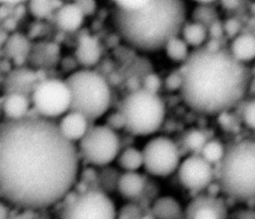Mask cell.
<instances>
[{
  "instance_id": "obj_16",
  "label": "cell",
  "mask_w": 255,
  "mask_h": 219,
  "mask_svg": "<svg viewBox=\"0 0 255 219\" xmlns=\"http://www.w3.org/2000/svg\"><path fill=\"white\" fill-rule=\"evenodd\" d=\"M30 106L31 100L29 97L16 93L6 94L1 101V110L8 118L7 120H16L26 117L29 113Z\"/></svg>"
},
{
  "instance_id": "obj_38",
  "label": "cell",
  "mask_w": 255,
  "mask_h": 219,
  "mask_svg": "<svg viewBox=\"0 0 255 219\" xmlns=\"http://www.w3.org/2000/svg\"><path fill=\"white\" fill-rule=\"evenodd\" d=\"M222 5L226 8V9H235L238 7L239 5V1L237 0H227V1H223Z\"/></svg>"
},
{
  "instance_id": "obj_27",
  "label": "cell",
  "mask_w": 255,
  "mask_h": 219,
  "mask_svg": "<svg viewBox=\"0 0 255 219\" xmlns=\"http://www.w3.org/2000/svg\"><path fill=\"white\" fill-rule=\"evenodd\" d=\"M55 9L53 2L46 0H35L29 2V10L37 19L48 18Z\"/></svg>"
},
{
  "instance_id": "obj_17",
  "label": "cell",
  "mask_w": 255,
  "mask_h": 219,
  "mask_svg": "<svg viewBox=\"0 0 255 219\" xmlns=\"http://www.w3.org/2000/svg\"><path fill=\"white\" fill-rule=\"evenodd\" d=\"M55 19L60 29L67 32H74L82 26L85 15L77 2L65 3L57 9Z\"/></svg>"
},
{
  "instance_id": "obj_41",
  "label": "cell",
  "mask_w": 255,
  "mask_h": 219,
  "mask_svg": "<svg viewBox=\"0 0 255 219\" xmlns=\"http://www.w3.org/2000/svg\"><path fill=\"white\" fill-rule=\"evenodd\" d=\"M1 113H2V110H1V101H0V116H1Z\"/></svg>"
},
{
  "instance_id": "obj_42",
  "label": "cell",
  "mask_w": 255,
  "mask_h": 219,
  "mask_svg": "<svg viewBox=\"0 0 255 219\" xmlns=\"http://www.w3.org/2000/svg\"><path fill=\"white\" fill-rule=\"evenodd\" d=\"M242 219H246V218H242Z\"/></svg>"
},
{
  "instance_id": "obj_18",
  "label": "cell",
  "mask_w": 255,
  "mask_h": 219,
  "mask_svg": "<svg viewBox=\"0 0 255 219\" xmlns=\"http://www.w3.org/2000/svg\"><path fill=\"white\" fill-rule=\"evenodd\" d=\"M145 186L143 177L136 171L124 172L118 179L117 188L122 197L134 199L138 197Z\"/></svg>"
},
{
  "instance_id": "obj_3",
  "label": "cell",
  "mask_w": 255,
  "mask_h": 219,
  "mask_svg": "<svg viewBox=\"0 0 255 219\" xmlns=\"http://www.w3.org/2000/svg\"><path fill=\"white\" fill-rule=\"evenodd\" d=\"M186 5L180 0H144L135 9L115 6L113 22L119 35L140 52H156L177 36L185 24Z\"/></svg>"
},
{
  "instance_id": "obj_21",
  "label": "cell",
  "mask_w": 255,
  "mask_h": 219,
  "mask_svg": "<svg viewBox=\"0 0 255 219\" xmlns=\"http://www.w3.org/2000/svg\"><path fill=\"white\" fill-rule=\"evenodd\" d=\"M29 48L30 46L28 40L21 34L11 35L5 43V51L7 55L18 66H20L24 62L29 52Z\"/></svg>"
},
{
  "instance_id": "obj_30",
  "label": "cell",
  "mask_w": 255,
  "mask_h": 219,
  "mask_svg": "<svg viewBox=\"0 0 255 219\" xmlns=\"http://www.w3.org/2000/svg\"><path fill=\"white\" fill-rule=\"evenodd\" d=\"M242 118L246 126L255 130V100L250 101L243 109Z\"/></svg>"
},
{
  "instance_id": "obj_7",
  "label": "cell",
  "mask_w": 255,
  "mask_h": 219,
  "mask_svg": "<svg viewBox=\"0 0 255 219\" xmlns=\"http://www.w3.org/2000/svg\"><path fill=\"white\" fill-rule=\"evenodd\" d=\"M59 219H117L113 199L100 189H86L62 201Z\"/></svg>"
},
{
  "instance_id": "obj_20",
  "label": "cell",
  "mask_w": 255,
  "mask_h": 219,
  "mask_svg": "<svg viewBox=\"0 0 255 219\" xmlns=\"http://www.w3.org/2000/svg\"><path fill=\"white\" fill-rule=\"evenodd\" d=\"M230 54L235 60L244 64L255 59V36L237 35L231 42Z\"/></svg>"
},
{
  "instance_id": "obj_26",
  "label": "cell",
  "mask_w": 255,
  "mask_h": 219,
  "mask_svg": "<svg viewBox=\"0 0 255 219\" xmlns=\"http://www.w3.org/2000/svg\"><path fill=\"white\" fill-rule=\"evenodd\" d=\"M211 3H213L212 1H205V2H199V6H197V8L194 10L193 13V19L194 22L202 24L203 26H207V25H211L215 20V11L212 7H210L209 5H211Z\"/></svg>"
},
{
  "instance_id": "obj_19",
  "label": "cell",
  "mask_w": 255,
  "mask_h": 219,
  "mask_svg": "<svg viewBox=\"0 0 255 219\" xmlns=\"http://www.w3.org/2000/svg\"><path fill=\"white\" fill-rule=\"evenodd\" d=\"M181 214V204L170 195L158 197L151 205V215L154 219H178Z\"/></svg>"
},
{
  "instance_id": "obj_2",
  "label": "cell",
  "mask_w": 255,
  "mask_h": 219,
  "mask_svg": "<svg viewBox=\"0 0 255 219\" xmlns=\"http://www.w3.org/2000/svg\"><path fill=\"white\" fill-rule=\"evenodd\" d=\"M180 89L184 103L202 114H218L233 108L245 95L249 72L230 52L197 48L184 62Z\"/></svg>"
},
{
  "instance_id": "obj_31",
  "label": "cell",
  "mask_w": 255,
  "mask_h": 219,
  "mask_svg": "<svg viewBox=\"0 0 255 219\" xmlns=\"http://www.w3.org/2000/svg\"><path fill=\"white\" fill-rule=\"evenodd\" d=\"M182 86V75L180 73H171L164 80V87L169 92L180 90Z\"/></svg>"
},
{
  "instance_id": "obj_25",
  "label": "cell",
  "mask_w": 255,
  "mask_h": 219,
  "mask_svg": "<svg viewBox=\"0 0 255 219\" xmlns=\"http://www.w3.org/2000/svg\"><path fill=\"white\" fill-rule=\"evenodd\" d=\"M224 147L222 144L216 140L206 141L200 150V155L211 165L221 161L224 155Z\"/></svg>"
},
{
  "instance_id": "obj_1",
  "label": "cell",
  "mask_w": 255,
  "mask_h": 219,
  "mask_svg": "<svg viewBox=\"0 0 255 219\" xmlns=\"http://www.w3.org/2000/svg\"><path fill=\"white\" fill-rule=\"evenodd\" d=\"M80 177V154L52 119L27 115L0 124V197L24 211L62 202Z\"/></svg>"
},
{
  "instance_id": "obj_23",
  "label": "cell",
  "mask_w": 255,
  "mask_h": 219,
  "mask_svg": "<svg viewBox=\"0 0 255 219\" xmlns=\"http://www.w3.org/2000/svg\"><path fill=\"white\" fill-rule=\"evenodd\" d=\"M117 161L119 166L125 170V172L136 171L142 166V154L141 150L135 147H128L123 151H120Z\"/></svg>"
},
{
  "instance_id": "obj_28",
  "label": "cell",
  "mask_w": 255,
  "mask_h": 219,
  "mask_svg": "<svg viewBox=\"0 0 255 219\" xmlns=\"http://www.w3.org/2000/svg\"><path fill=\"white\" fill-rule=\"evenodd\" d=\"M206 137L205 135L199 131V130H191L189 131L184 139V142L187 146L192 151L196 150H201L203 145L206 143Z\"/></svg>"
},
{
  "instance_id": "obj_37",
  "label": "cell",
  "mask_w": 255,
  "mask_h": 219,
  "mask_svg": "<svg viewBox=\"0 0 255 219\" xmlns=\"http://www.w3.org/2000/svg\"><path fill=\"white\" fill-rule=\"evenodd\" d=\"M11 205L0 197V219H9L11 214Z\"/></svg>"
},
{
  "instance_id": "obj_22",
  "label": "cell",
  "mask_w": 255,
  "mask_h": 219,
  "mask_svg": "<svg viewBox=\"0 0 255 219\" xmlns=\"http://www.w3.org/2000/svg\"><path fill=\"white\" fill-rule=\"evenodd\" d=\"M182 39L189 46L194 48H200V46L206 41L208 37L207 28L202 24L196 22L185 23L181 29Z\"/></svg>"
},
{
  "instance_id": "obj_36",
  "label": "cell",
  "mask_w": 255,
  "mask_h": 219,
  "mask_svg": "<svg viewBox=\"0 0 255 219\" xmlns=\"http://www.w3.org/2000/svg\"><path fill=\"white\" fill-rule=\"evenodd\" d=\"M208 35H210L213 38H218L223 34V26L220 22L214 21L210 26L209 30H207Z\"/></svg>"
},
{
  "instance_id": "obj_9",
  "label": "cell",
  "mask_w": 255,
  "mask_h": 219,
  "mask_svg": "<svg viewBox=\"0 0 255 219\" xmlns=\"http://www.w3.org/2000/svg\"><path fill=\"white\" fill-rule=\"evenodd\" d=\"M30 100L36 113L48 119L63 116L71 110V92L66 82L59 79L42 80Z\"/></svg>"
},
{
  "instance_id": "obj_32",
  "label": "cell",
  "mask_w": 255,
  "mask_h": 219,
  "mask_svg": "<svg viewBox=\"0 0 255 219\" xmlns=\"http://www.w3.org/2000/svg\"><path fill=\"white\" fill-rule=\"evenodd\" d=\"M143 90L146 92H149L151 94H157L158 90L160 89L161 86V80L159 79L158 76L154 74H149L143 79Z\"/></svg>"
},
{
  "instance_id": "obj_5",
  "label": "cell",
  "mask_w": 255,
  "mask_h": 219,
  "mask_svg": "<svg viewBox=\"0 0 255 219\" xmlns=\"http://www.w3.org/2000/svg\"><path fill=\"white\" fill-rule=\"evenodd\" d=\"M71 92V110L82 113L89 121H95L108 111L111 89L105 78L92 69L72 72L65 80Z\"/></svg>"
},
{
  "instance_id": "obj_10",
  "label": "cell",
  "mask_w": 255,
  "mask_h": 219,
  "mask_svg": "<svg viewBox=\"0 0 255 219\" xmlns=\"http://www.w3.org/2000/svg\"><path fill=\"white\" fill-rule=\"evenodd\" d=\"M142 166L155 177H166L179 166L180 154L173 140L166 136L150 138L141 150Z\"/></svg>"
},
{
  "instance_id": "obj_13",
  "label": "cell",
  "mask_w": 255,
  "mask_h": 219,
  "mask_svg": "<svg viewBox=\"0 0 255 219\" xmlns=\"http://www.w3.org/2000/svg\"><path fill=\"white\" fill-rule=\"evenodd\" d=\"M40 82L37 72L18 67L7 74L6 79L3 81V86L6 94L16 93L30 98L35 87Z\"/></svg>"
},
{
  "instance_id": "obj_6",
  "label": "cell",
  "mask_w": 255,
  "mask_h": 219,
  "mask_svg": "<svg viewBox=\"0 0 255 219\" xmlns=\"http://www.w3.org/2000/svg\"><path fill=\"white\" fill-rule=\"evenodd\" d=\"M125 128L133 135L145 136L154 133L161 126L165 108L157 94L136 89L128 94L119 110Z\"/></svg>"
},
{
  "instance_id": "obj_14",
  "label": "cell",
  "mask_w": 255,
  "mask_h": 219,
  "mask_svg": "<svg viewBox=\"0 0 255 219\" xmlns=\"http://www.w3.org/2000/svg\"><path fill=\"white\" fill-rule=\"evenodd\" d=\"M90 121L82 113L69 110L57 123L61 134L70 142L80 141L90 127Z\"/></svg>"
},
{
  "instance_id": "obj_35",
  "label": "cell",
  "mask_w": 255,
  "mask_h": 219,
  "mask_svg": "<svg viewBox=\"0 0 255 219\" xmlns=\"http://www.w3.org/2000/svg\"><path fill=\"white\" fill-rule=\"evenodd\" d=\"M77 4L79 5V7L81 8V10L83 11L84 15H91L94 13L95 9H96V2L91 1V0H85V1H79L77 2Z\"/></svg>"
},
{
  "instance_id": "obj_8",
  "label": "cell",
  "mask_w": 255,
  "mask_h": 219,
  "mask_svg": "<svg viewBox=\"0 0 255 219\" xmlns=\"http://www.w3.org/2000/svg\"><path fill=\"white\" fill-rule=\"evenodd\" d=\"M120 146L115 130L106 124H94L79 141L78 151L80 158L90 165L103 167L117 159Z\"/></svg>"
},
{
  "instance_id": "obj_39",
  "label": "cell",
  "mask_w": 255,
  "mask_h": 219,
  "mask_svg": "<svg viewBox=\"0 0 255 219\" xmlns=\"http://www.w3.org/2000/svg\"><path fill=\"white\" fill-rule=\"evenodd\" d=\"M9 219H30L24 215H12Z\"/></svg>"
},
{
  "instance_id": "obj_29",
  "label": "cell",
  "mask_w": 255,
  "mask_h": 219,
  "mask_svg": "<svg viewBox=\"0 0 255 219\" xmlns=\"http://www.w3.org/2000/svg\"><path fill=\"white\" fill-rule=\"evenodd\" d=\"M140 209L134 204H127L117 211V219H139Z\"/></svg>"
},
{
  "instance_id": "obj_12",
  "label": "cell",
  "mask_w": 255,
  "mask_h": 219,
  "mask_svg": "<svg viewBox=\"0 0 255 219\" xmlns=\"http://www.w3.org/2000/svg\"><path fill=\"white\" fill-rule=\"evenodd\" d=\"M185 219H226L224 202L213 195H198L186 206Z\"/></svg>"
},
{
  "instance_id": "obj_24",
  "label": "cell",
  "mask_w": 255,
  "mask_h": 219,
  "mask_svg": "<svg viewBox=\"0 0 255 219\" xmlns=\"http://www.w3.org/2000/svg\"><path fill=\"white\" fill-rule=\"evenodd\" d=\"M164 51L167 58L173 62H185L189 56L188 45L178 36L170 39L164 46Z\"/></svg>"
},
{
  "instance_id": "obj_34",
  "label": "cell",
  "mask_w": 255,
  "mask_h": 219,
  "mask_svg": "<svg viewBox=\"0 0 255 219\" xmlns=\"http://www.w3.org/2000/svg\"><path fill=\"white\" fill-rule=\"evenodd\" d=\"M105 124H106L107 126H109L110 128H112L113 130H115V131H116V129H120V128L125 127V125H124V119H123V116H122V114H121L120 111L111 113V114L108 116L107 123H105Z\"/></svg>"
},
{
  "instance_id": "obj_4",
  "label": "cell",
  "mask_w": 255,
  "mask_h": 219,
  "mask_svg": "<svg viewBox=\"0 0 255 219\" xmlns=\"http://www.w3.org/2000/svg\"><path fill=\"white\" fill-rule=\"evenodd\" d=\"M219 185L236 200L255 199V139H242L225 149L219 162Z\"/></svg>"
},
{
  "instance_id": "obj_40",
  "label": "cell",
  "mask_w": 255,
  "mask_h": 219,
  "mask_svg": "<svg viewBox=\"0 0 255 219\" xmlns=\"http://www.w3.org/2000/svg\"><path fill=\"white\" fill-rule=\"evenodd\" d=\"M3 82V78H2V74L0 73V84Z\"/></svg>"
},
{
  "instance_id": "obj_15",
  "label": "cell",
  "mask_w": 255,
  "mask_h": 219,
  "mask_svg": "<svg viewBox=\"0 0 255 219\" xmlns=\"http://www.w3.org/2000/svg\"><path fill=\"white\" fill-rule=\"evenodd\" d=\"M75 57L83 69H91L101 58V46L99 41L90 35L82 36L78 41Z\"/></svg>"
},
{
  "instance_id": "obj_33",
  "label": "cell",
  "mask_w": 255,
  "mask_h": 219,
  "mask_svg": "<svg viewBox=\"0 0 255 219\" xmlns=\"http://www.w3.org/2000/svg\"><path fill=\"white\" fill-rule=\"evenodd\" d=\"M223 33H225L230 38H235L240 30V23L236 19H228L222 24Z\"/></svg>"
},
{
  "instance_id": "obj_11",
  "label": "cell",
  "mask_w": 255,
  "mask_h": 219,
  "mask_svg": "<svg viewBox=\"0 0 255 219\" xmlns=\"http://www.w3.org/2000/svg\"><path fill=\"white\" fill-rule=\"evenodd\" d=\"M177 174L185 189L201 191L210 185L213 178V168L201 155L192 154L180 161Z\"/></svg>"
}]
</instances>
